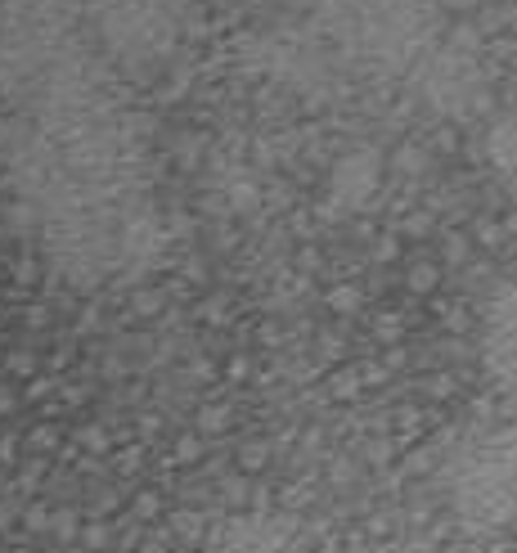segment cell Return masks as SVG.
<instances>
[{"label": "cell", "mask_w": 517, "mask_h": 553, "mask_svg": "<svg viewBox=\"0 0 517 553\" xmlns=\"http://www.w3.org/2000/svg\"><path fill=\"white\" fill-rule=\"evenodd\" d=\"M225 553H288V545H275V535H243Z\"/></svg>", "instance_id": "1"}]
</instances>
